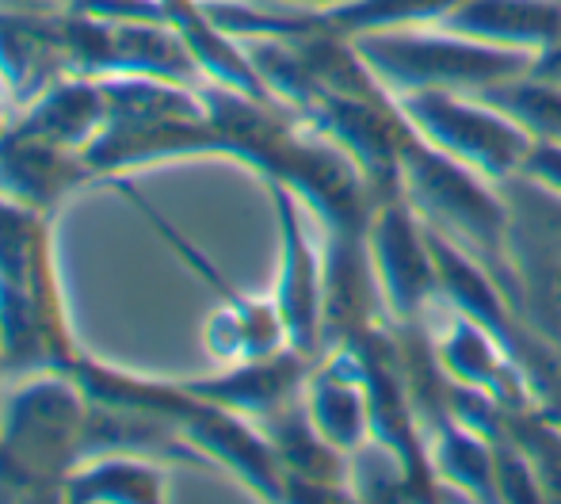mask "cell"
<instances>
[{
    "label": "cell",
    "mask_w": 561,
    "mask_h": 504,
    "mask_svg": "<svg viewBox=\"0 0 561 504\" xmlns=\"http://www.w3.org/2000/svg\"><path fill=\"white\" fill-rule=\"evenodd\" d=\"M310 367H313V359H306L302 352L279 348V352H272V356L226 364L218 375L184 378V386L199 393V398L229 409V413L260 424L272 413H279L283 405L302 398V386H306Z\"/></svg>",
    "instance_id": "cell-10"
},
{
    "label": "cell",
    "mask_w": 561,
    "mask_h": 504,
    "mask_svg": "<svg viewBox=\"0 0 561 504\" xmlns=\"http://www.w3.org/2000/svg\"><path fill=\"white\" fill-rule=\"evenodd\" d=\"M367 245L386 318L393 325H428L432 310L439 306V272L428 226L401 184L375 192Z\"/></svg>",
    "instance_id": "cell-6"
},
{
    "label": "cell",
    "mask_w": 561,
    "mask_h": 504,
    "mask_svg": "<svg viewBox=\"0 0 561 504\" xmlns=\"http://www.w3.org/2000/svg\"><path fill=\"white\" fill-rule=\"evenodd\" d=\"M306 413L313 428L344 455H355L363 444H370V405L367 386H363L359 356L347 344L321 352L313 359L302 386Z\"/></svg>",
    "instance_id": "cell-11"
},
{
    "label": "cell",
    "mask_w": 561,
    "mask_h": 504,
    "mask_svg": "<svg viewBox=\"0 0 561 504\" xmlns=\"http://www.w3.org/2000/svg\"><path fill=\"white\" fill-rule=\"evenodd\" d=\"M398 104L424 141L493 184L519 176L535 149L524 126L473 92H405Z\"/></svg>",
    "instance_id": "cell-5"
},
{
    "label": "cell",
    "mask_w": 561,
    "mask_h": 504,
    "mask_svg": "<svg viewBox=\"0 0 561 504\" xmlns=\"http://www.w3.org/2000/svg\"><path fill=\"white\" fill-rule=\"evenodd\" d=\"M432 341H436V359L450 382L485 393V398H493L504 409L539 405L531 398V386H527L524 371H519L516 356L489 329H481L478 321L466 318V313L447 310L444 329H436Z\"/></svg>",
    "instance_id": "cell-9"
},
{
    "label": "cell",
    "mask_w": 561,
    "mask_h": 504,
    "mask_svg": "<svg viewBox=\"0 0 561 504\" xmlns=\"http://www.w3.org/2000/svg\"><path fill=\"white\" fill-rule=\"evenodd\" d=\"M8 382V367H4V348H0V386Z\"/></svg>",
    "instance_id": "cell-23"
},
{
    "label": "cell",
    "mask_w": 561,
    "mask_h": 504,
    "mask_svg": "<svg viewBox=\"0 0 561 504\" xmlns=\"http://www.w3.org/2000/svg\"><path fill=\"white\" fill-rule=\"evenodd\" d=\"M531 73H535V77H542V81L561 84V35H558V38H550V43L542 46L539 54H535Z\"/></svg>",
    "instance_id": "cell-20"
},
{
    "label": "cell",
    "mask_w": 561,
    "mask_h": 504,
    "mask_svg": "<svg viewBox=\"0 0 561 504\" xmlns=\"http://www.w3.org/2000/svg\"><path fill=\"white\" fill-rule=\"evenodd\" d=\"M516 310L539 336L561 348V241L512 210Z\"/></svg>",
    "instance_id": "cell-12"
},
{
    "label": "cell",
    "mask_w": 561,
    "mask_h": 504,
    "mask_svg": "<svg viewBox=\"0 0 561 504\" xmlns=\"http://www.w3.org/2000/svg\"><path fill=\"white\" fill-rule=\"evenodd\" d=\"M501 187H504V195H508V207L516 210V215L531 218V222L542 226L550 238L561 241V199L558 195L542 192L539 184H531V180H524V176L504 180Z\"/></svg>",
    "instance_id": "cell-18"
},
{
    "label": "cell",
    "mask_w": 561,
    "mask_h": 504,
    "mask_svg": "<svg viewBox=\"0 0 561 504\" xmlns=\"http://www.w3.org/2000/svg\"><path fill=\"white\" fill-rule=\"evenodd\" d=\"M12 130L31 134V138L54 141L66 149H89L107 126V92L104 81L92 77H66L50 84L31 107L15 115Z\"/></svg>",
    "instance_id": "cell-14"
},
{
    "label": "cell",
    "mask_w": 561,
    "mask_h": 504,
    "mask_svg": "<svg viewBox=\"0 0 561 504\" xmlns=\"http://www.w3.org/2000/svg\"><path fill=\"white\" fill-rule=\"evenodd\" d=\"M260 4H279V8H333L340 0H260Z\"/></svg>",
    "instance_id": "cell-22"
},
{
    "label": "cell",
    "mask_w": 561,
    "mask_h": 504,
    "mask_svg": "<svg viewBox=\"0 0 561 504\" xmlns=\"http://www.w3.org/2000/svg\"><path fill=\"white\" fill-rule=\"evenodd\" d=\"M100 184L84 149H66L8 126L0 134V199L58 218L73 195Z\"/></svg>",
    "instance_id": "cell-8"
},
{
    "label": "cell",
    "mask_w": 561,
    "mask_h": 504,
    "mask_svg": "<svg viewBox=\"0 0 561 504\" xmlns=\"http://www.w3.org/2000/svg\"><path fill=\"white\" fill-rule=\"evenodd\" d=\"M519 176L531 180V184H539L542 192H550L561 199V141H535L531 157H527Z\"/></svg>",
    "instance_id": "cell-19"
},
{
    "label": "cell",
    "mask_w": 561,
    "mask_h": 504,
    "mask_svg": "<svg viewBox=\"0 0 561 504\" xmlns=\"http://www.w3.org/2000/svg\"><path fill=\"white\" fill-rule=\"evenodd\" d=\"M279 230V272L272 302L287 329V344L306 359L325 352V252L310 233L306 203L279 180H264Z\"/></svg>",
    "instance_id": "cell-7"
},
{
    "label": "cell",
    "mask_w": 561,
    "mask_h": 504,
    "mask_svg": "<svg viewBox=\"0 0 561 504\" xmlns=\"http://www.w3.org/2000/svg\"><path fill=\"white\" fill-rule=\"evenodd\" d=\"M481 96L501 107L512 123L524 126L535 141H561V84L542 81L535 73H519Z\"/></svg>",
    "instance_id": "cell-17"
},
{
    "label": "cell",
    "mask_w": 561,
    "mask_h": 504,
    "mask_svg": "<svg viewBox=\"0 0 561 504\" xmlns=\"http://www.w3.org/2000/svg\"><path fill=\"white\" fill-rule=\"evenodd\" d=\"M89 393L73 371L12 378L0 393V497L61 501V482L84 462Z\"/></svg>",
    "instance_id": "cell-2"
},
{
    "label": "cell",
    "mask_w": 561,
    "mask_h": 504,
    "mask_svg": "<svg viewBox=\"0 0 561 504\" xmlns=\"http://www.w3.org/2000/svg\"><path fill=\"white\" fill-rule=\"evenodd\" d=\"M428 459L447 493L462 501H496V451L493 439L455 413H439L424 424Z\"/></svg>",
    "instance_id": "cell-15"
},
{
    "label": "cell",
    "mask_w": 561,
    "mask_h": 504,
    "mask_svg": "<svg viewBox=\"0 0 561 504\" xmlns=\"http://www.w3.org/2000/svg\"><path fill=\"white\" fill-rule=\"evenodd\" d=\"M164 462L146 455H92L61 482V501L73 504H161L169 501Z\"/></svg>",
    "instance_id": "cell-16"
},
{
    "label": "cell",
    "mask_w": 561,
    "mask_h": 504,
    "mask_svg": "<svg viewBox=\"0 0 561 504\" xmlns=\"http://www.w3.org/2000/svg\"><path fill=\"white\" fill-rule=\"evenodd\" d=\"M401 187L416 215L478 256L504 295L516 306V272H512V207L501 184L485 180L481 172L458 164L455 157L439 153L432 141L413 130L405 153H401Z\"/></svg>",
    "instance_id": "cell-3"
},
{
    "label": "cell",
    "mask_w": 561,
    "mask_h": 504,
    "mask_svg": "<svg viewBox=\"0 0 561 504\" xmlns=\"http://www.w3.org/2000/svg\"><path fill=\"white\" fill-rule=\"evenodd\" d=\"M352 43L370 66V73L393 96H405V92H473L481 96L512 77L531 73L535 66V54L478 43V38L439 27V23L370 31Z\"/></svg>",
    "instance_id": "cell-4"
},
{
    "label": "cell",
    "mask_w": 561,
    "mask_h": 504,
    "mask_svg": "<svg viewBox=\"0 0 561 504\" xmlns=\"http://www.w3.org/2000/svg\"><path fill=\"white\" fill-rule=\"evenodd\" d=\"M54 222L58 218L0 199V348L8 382L73 371L89 352L69 318Z\"/></svg>",
    "instance_id": "cell-1"
},
{
    "label": "cell",
    "mask_w": 561,
    "mask_h": 504,
    "mask_svg": "<svg viewBox=\"0 0 561 504\" xmlns=\"http://www.w3.org/2000/svg\"><path fill=\"white\" fill-rule=\"evenodd\" d=\"M439 27L504 50L539 54L561 35V0H455Z\"/></svg>",
    "instance_id": "cell-13"
},
{
    "label": "cell",
    "mask_w": 561,
    "mask_h": 504,
    "mask_svg": "<svg viewBox=\"0 0 561 504\" xmlns=\"http://www.w3.org/2000/svg\"><path fill=\"white\" fill-rule=\"evenodd\" d=\"M4 12H66L73 0H0Z\"/></svg>",
    "instance_id": "cell-21"
}]
</instances>
